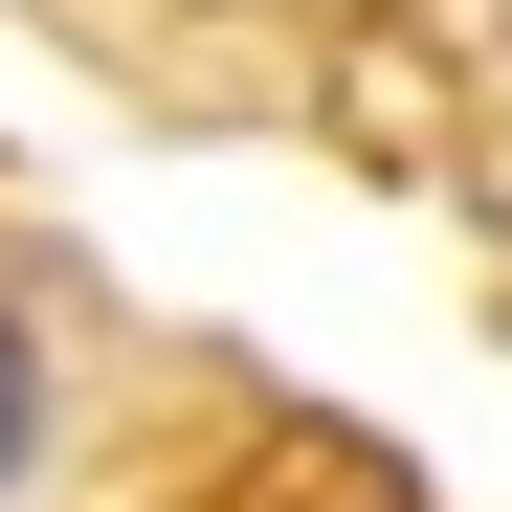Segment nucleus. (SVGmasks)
<instances>
[{"mask_svg":"<svg viewBox=\"0 0 512 512\" xmlns=\"http://www.w3.org/2000/svg\"><path fill=\"white\" fill-rule=\"evenodd\" d=\"M45 446H67V401H45V334H23V290H0V512L45 490Z\"/></svg>","mask_w":512,"mask_h":512,"instance_id":"f257e3e1","label":"nucleus"}]
</instances>
